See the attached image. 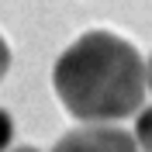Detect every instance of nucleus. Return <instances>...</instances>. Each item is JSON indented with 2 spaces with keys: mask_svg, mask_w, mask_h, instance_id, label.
<instances>
[{
  "mask_svg": "<svg viewBox=\"0 0 152 152\" xmlns=\"http://www.w3.org/2000/svg\"><path fill=\"white\" fill-rule=\"evenodd\" d=\"M52 86L73 118L111 124L142 107L145 62L128 38L114 31H86L56 59Z\"/></svg>",
  "mask_w": 152,
  "mask_h": 152,
  "instance_id": "f257e3e1",
  "label": "nucleus"
},
{
  "mask_svg": "<svg viewBox=\"0 0 152 152\" xmlns=\"http://www.w3.org/2000/svg\"><path fill=\"white\" fill-rule=\"evenodd\" d=\"M52 152H138L132 132H124L118 124H83L73 128L52 145Z\"/></svg>",
  "mask_w": 152,
  "mask_h": 152,
  "instance_id": "f03ea898",
  "label": "nucleus"
},
{
  "mask_svg": "<svg viewBox=\"0 0 152 152\" xmlns=\"http://www.w3.org/2000/svg\"><path fill=\"white\" fill-rule=\"evenodd\" d=\"M138 118H135V128H132V138H135V149L138 152H152V107H138Z\"/></svg>",
  "mask_w": 152,
  "mask_h": 152,
  "instance_id": "7ed1b4c3",
  "label": "nucleus"
},
{
  "mask_svg": "<svg viewBox=\"0 0 152 152\" xmlns=\"http://www.w3.org/2000/svg\"><path fill=\"white\" fill-rule=\"evenodd\" d=\"M10 138H14V118L0 107V152L10 149Z\"/></svg>",
  "mask_w": 152,
  "mask_h": 152,
  "instance_id": "20e7f679",
  "label": "nucleus"
},
{
  "mask_svg": "<svg viewBox=\"0 0 152 152\" xmlns=\"http://www.w3.org/2000/svg\"><path fill=\"white\" fill-rule=\"evenodd\" d=\"M7 69H10V45L4 42V35H0V80L7 76Z\"/></svg>",
  "mask_w": 152,
  "mask_h": 152,
  "instance_id": "39448f33",
  "label": "nucleus"
},
{
  "mask_svg": "<svg viewBox=\"0 0 152 152\" xmlns=\"http://www.w3.org/2000/svg\"><path fill=\"white\" fill-rule=\"evenodd\" d=\"M145 90L152 94V56L145 59Z\"/></svg>",
  "mask_w": 152,
  "mask_h": 152,
  "instance_id": "423d86ee",
  "label": "nucleus"
},
{
  "mask_svg": "<svg viewBox=\"0 0 152 152\" xmlns=\"http://www.w3.org/2000/svg\"><path fill=\"white\" fill-rule=\"evenodd\" d=\"M10 152H42V149H35V145H18V149H10Z\"/></svg>",
  "mask_w": 152,
  "mask_h": 152,
  "instance_id": "0eeeda50",
  "label": "nucleus"
}]
</instances>
